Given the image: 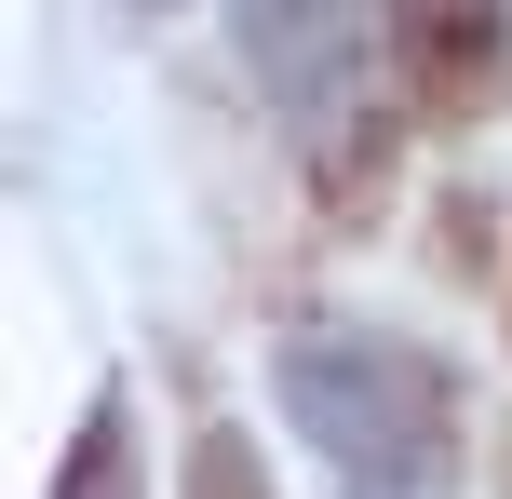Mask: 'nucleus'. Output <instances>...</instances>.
<instances>
[{"instance_id": "f03ea898", "label": "nucleus", "mask_w": 512, "mask_h": 499, "mask_svg": "<svg viewBox=\"0 0 512 499\" xmlns=\"http://www.w3.org/2000/svg\"><path fill=\"white\" fill-rule=\"evenodd\" d=\"M230 41H243V68L270 81L283 122H297L310 149H337V189L378 176L364 68H378V41H391V0H230Z\"/></svg>"}, {"instance_id": "7ed1b4c3", "label": "nucleus", "mask_w": 512, "mask_h": 499, "mask_svg": "<svg viewBox=\"0 0 512 499\" xmlns=\"http://www.w3.org/2000/svg\"><path fill=\"white\" fill-rule=\"evenodd\" d=\"M391 54H405V95L432 122H486L512 95V14L499 0H391Z\"/></svg>"}, {"instance_id": "f257e3e1", "label": "nucleus", "mask_w": 512, "mask_h": 499, "mask_svg": "<svg viewBox=\"0 0 512 499\" xmlns=\"http://www.w3.org/2000/svg\"><path fill=\"white\" fill-rule=\"evenodd\" d=\"M270 392L310 432L337 499H459V378H445V351L391 338L364 311H310V324H283Z\"/></svg>"}, {"instance_id": "20e7f679", "label": "nucleus", "mask_w": 512, "mask_h": 499, "mask_svg": "<svg viewBox=\"0 0 512 499\" xmlns=\"http://www.w3.org/2000/svg\"><path fill=\"white\" fill-rule=\"evenodd\" d=\"M54 499H149V486H135V419H122V392L68 432V473H54Z\"/></svg>"}, {"instance_id": "39448f33", "label": "nucleus", "mask_w": 512, "mask_h": 499, "mask_svg": "<svg viewBox=\"0 0 512 499\" xmlns=\"http://www.w3.org/2000/svg\"><path fill=\"white\" fill-rule=\"evenodd\" d=\"M189 499H270V473H256V432H230V419L189 432Z\"/></svg>"}]
</instances>
